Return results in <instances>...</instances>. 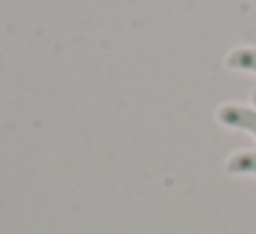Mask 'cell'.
I'll list each match as a JSON object with an SVG mask.
<instances>
[{
    "instance_id": "3957f363",
    "label": "cell",
    "mask_w": 256,
    "mask_h": 234,
    "mask_svg": "<svg viewBox=\"0 0 256 234\" xmlns=\"http://www.w3.org/2000/svg\"><path fill=\"white\" fill-rule=\"evenodd\" d=\"M226 66L237 72H254L256 74V47H237L226 56Z\"/></svg>"
},
{
    "instance_id": "7a4b0ae2",
    "label": "cell",
    "mask_w": 256,
    "mask_h": 234,
    "mask_svg": "<svg viewBox=\"0 0 256 234\" xmlns=\"http://www.w3.org/2000/svg\"><path fill=\"white\" fill-rule=\"evenodd\" d=\"M226 171L234 176H256V149H240L228 157Z\"/></svg>"
},
{
    "instance_id": "277c9868",
    "label": "cell",
    "mask_w": 256,
    "mask_h": 234,
    "mask_svg": "<svg viewBox=\"0 0 256 234\" xmlns=\"http://www.w3.org/2000/svg\"><path fill=\"white\" fill-rule=\"evenodd\" d=\"M250 105L256 108V91H254V94H250Z\"/></svg>"
},
{
    "instance_id": "6da1fadb",
    "label": "cell",
    "mask_w": 256,
    "mask_h": 234,
    "mask_svg": "<svg viewBox=\"0 0 256 234\" xmlns=\"http://www.w3.org/2000/svg\"><path fill=\"white\" fill-rule=\"evenodd\" d=\"M218 124L228 130H240V132H248L256 138V108L254 105H242V102H228L220 105L215 110Z\"/></svg>"
}]
</instances>
